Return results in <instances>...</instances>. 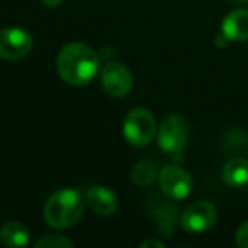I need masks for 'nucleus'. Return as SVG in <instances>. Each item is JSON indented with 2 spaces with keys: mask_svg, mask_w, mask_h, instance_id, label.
<instances>
[{
  "mask_svg": "<svg viewBox=\"0 0 248 248\" xmlns=\"http://www.w3.org/2000/svg\"><path fill=\"white\" fill-rule=\"evenodd\" d=\"M156 140H158V146L165 153L170 155L180 153L189 140V124L184 117L170 114L156 129Z\"/></svg>",
  "mask_w": 248,
  "mask_h": 248,
  "instance_id": "nucleus-4",
  "label": "nucleus"
},
{
  "mask_svg": "<svg viewBox=\"0 0 248 248\" xmlns=\"http://www.w3.org/2000/svg\"><path fill=\"white\" fill-rule=\"evenodd\" d=\"M233 2H240V4H245V2H248V0H233Z\"/></svg>",
  "mask_w": 248,
  "mask_h": 248,
  "instance_id": "nucleus-18",
  "label": "nucleus"
},
{
  "mask_svg": "<svg viewBox=\"0 0 248 248\" xmlns=\"http://www.w3.org/2000/svg\"><path fill=\"white\" fill-rule=\"evenodd\" d=\"M223 180L230 187H243L248 184V160L241 156L228 160L223 167Z\"/></svg>",
  "mask_w": 248,
  "mask_h": 248,
  "instance_id": "nucleus-12",
  "label": "nucleus"
},
{
  "mask_svg": "<svg viewBox=\"0 0 248 248\" xmlns=\"http://www.w3.org/2000/svg\"><path fill=\"white\" fill-rule=\"evenodd\" d=\"M85 202L89 204V207L99 216H110L112 213H116L119 201H117L116 194L107 187H90L87 190Z\"/></svg>",
  "mask_w": 248,
  "mask_h": 248,
  "instance_id": "nucleus-9",
  "label": "nucleus"
},
{
  "mask_svg": "<svg viewBox=\"0 0 248 248\" xmlns=\"http://www.w3.org/2000/svg\"><path fill=\"white\" fill-rule=\"evenodd\" d=\"M100 83L107 95L114 99L128 95L133 87V75L126 65L119 62H109L100 72Z\"/></svg>",
  "mask_w": 248,
  "mask_h": 248,
  "instance_id": "nucleus-6",
  "label": "nucleus"
},
{
  "mask_svg": "<svg viewBox=\"0 0 248 248\" xmlns=\"http://www.w3.org/2000/svg\"><path fill=\"white\" fill-rule=\"evenodd\" d=\"M234 241L240 248H248V221H245L236 231V236H234Z\"/></svg>",
  "mask_w": 248,
  "mask_h": 248,
  "instance_id": "nucleus-15",
  "label": "nucleus"
},
{
  "mask_svg": "<svg viewBox=\"0 0 248 248\" xmlns=\"http://www.w3.org/2000/svg\"><path fill=\"white\" fill-rule=\"evenodd\" d=\"M100 66V56L83 43H70L63 46L56 58V68L68 85L83 87L95 78Z\"/></svg>",
  "mask_w": 248,
  "mask_h": 248,
  "instance_id": "nucleus-1",
  "label": "nucleus"
},
{
  "mask_svg": "<svg viewBox=\"0 0 248 248\" xmlns=\"http://www.w3.org/2000/svg\"><path fill=\"white\" fill-rule=\"evenodd\" d=\"M41 2H43V5H45V7L51 9V7H58L63 0H41Z\"/></svg>",
  "mask_w": 248,
  "mask_h": 248,
  "instance_id": "nucleus-17",
  "label": "nucleus"
},
{
  "mask_svg": "<svg viewBox=\"0 0 248 248\" xmlns=\"http://www.w3.org/2000/svg\"><path fill=\"white\" fill-rule=\"evenodd\" d=\"M29 228L19 221H9L0 228V243L7 248L26 247L29 243Z\"/></svg>",
  "mask_w": 248,
  "mask_h": 248,
  "instance_id": "nucleus-11",
  "label": "nucleus"
},
{
  "mask_svg": "<svg viewBox=\"0 0 248 248\" xmlns=\"http://www.w3.org/2000/svg\"><path fill=\"white\" fill-rule=\"evenodd\" d=\"M32 36L22 28L0 29V60L17 62L31 53Z\"/></svg>",
  "mask_w": 248,
  "mask_h": 248,
  "instance_id": "nucleus-5",
  "label": "nucleus"
},
{
  "mask_svg": "<svg viewBox=\"0 0 248 248\" xmlns=\"http://www.w3.org/2000/svg\"><path fill=\"white\" fill-rule=\"evenodd\" d=\"M156 121L153 114L145 107H135L131 109L123 123V135L133 146H146L153 141L156 136Z\"/></svg>",
  "mask_w": 248,
  "mask_h": 248,
  "instance_id": "nucleus-3",
  "label": "nucleus"
},
{
  "mask_svg": "<svg viewBox=\"0 0 248 248\" xmlns=\"http://www.w3.org/2000/svg\"><path fill=\"white\" fill-rule=\"evenodd\" d=\"M156 175V165L150 160H143V162H138L131 170V180L133 184L140 187H146V186H152L155 182Z\"/></svg>",
  "mask_w": 248,
  "mask_h": 248,
  "instance_id": "nucleus-13",
  "label": "nucleus"
},
{
  "mask_svg": "<svg viewBox=\"0 0 248 248\" xmlns=\"http://www.w3.org/2000/svg\"><path fill=\"white\" fill-rule=\"evenodd\" d=\"M140 247H141V248H150V247L165 248V243H163V241H160V240H146V241H143Z\"/></svg>",
  "mask_w": 248,
  "mask_h": 248,
  "instance_id": "nucleus-16",
  "label": "nucleus"
},
{
  "mask_svg": "<svg viewBox=\"0 0 248 248\" xmlns=\"http://www.w3.org/2000/svg\"><path fill=\"white\" fill-rule=\"evenodd\" d=\"M217 221V209L213 202L197 201L182 214V226L189 233H202L213 228Z\"/></svg>",
  "mask_w": 248,
  "mask_h": 248,
  "instance_id": "nucleus-8",
  "label": "nucleus"
},
{
  "mask_svg": "<svg viewBox=\"0 0 248 248\" xmlns=\"http://www.w3.org/2000/svg\"><path fill=\"white\" fill-rule=\"evenodd\" d=\"M83 201L82 194L75 189H60L49 196L45 204V221L48 226L56 230L72 228L80 221L83 214Z\"/></svg>",
  "mask_w": 248,
  "mask_h": 248,
  "instance_id": "nucleus-2",
  "label": "nucleus"
},
{
  "mask_svg": "<svg viewBox=\"0 0 248 248\" xmlns=\"http://www.w3.org/2000/svg\"><path fill=\"white\" fill-rule=\"evenodd\" d=\"M158 184L162 192L170 199H186L194 187L190 173L177 165L165 167L158 175Z\"/></svg>",
  "mask_w": 248,
  "mask_h": 248,
  "instance_id": "nucleus-7",
  "label": "nucleus"
},
{
  "mask_svg": "<svg viewBox=\"0 0 248 248\" xmlns=\"http://www.w3.org/2000/svg\"><path fill=\"white\" fill-rule=\"evenodd\" d=\"M221 32L228 41H248V9H236L224 17Z\"/></svg>",
  "mask_w": 248,
  "mask_h": 248,
  "instance_id": "nucleus-10",
  "label": "nucleus"
},
{
  "mask_svg": "<svg viewBox=\"0 0 248 248\" xmlns=\"http://www.w3.org/2000/svg\"><path fill=\"white\" fill-rule=\"evenodd\" d=\"M36 248H72L73 241L62 234H46L34 243Z\"/></svg>",
  "mask_w": 248,
  "mask_h": 248,
  "instance_id": "nucleus-14",
  "label": "nucleus"
}]
</instances>
